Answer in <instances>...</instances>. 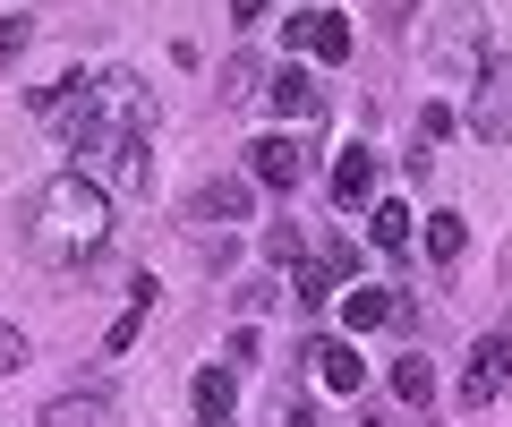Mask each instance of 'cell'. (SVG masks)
<instances>
[{"instance_id": "6da1fadb", "label": "cell", "mask_w": 512, "mask_h": 427, "mask_svg": "<svg viewBox=\"0 0 512 427\" xmlns=\"http://www.w3.org/2000/svg\"><path fill=\"white\" fill-rule=\"evenodd\" d=\"M103 240H111V197L86 171H60V180H43L35 197H26V248H35V257L69 265V257H94Z\"/></svg>"}, {"instance_id": "7a4b0ae2", "label": "cell", "mask_w": 512, "mask_h": 427, "mask_svg": "<svg viewBox=\"0 0 512 427\" xmlns=\"http://www.w3.org/2000/svg\"><path fill=\"white\" fill-rule=\"evenodd\" d=\"M188 240L197 248H214V240H231V223H248V180H205L197 197H188Z\"/></svg>"}, {"instance_id": "3957f363", "label": "cell", "mask_w": 512, "mask_h": 427, "mask_svg": "<svg viewBox=\"0 0 512 427\" xmlns=\"http://www.w3.org/2000/svg\"><path fill=\"white\" fill-rule=\"evenodd\" d=\"M470 137H487V146H504L512 137V60H478V77H470Z\"/></svg>"}, {"instance_id": "277c9868", "label": "cell", "mask_w": 512, "mask_h": 427, "mask_svg": "<svg viewBox=\"0 0 512 427\" xmlns=\"http://www.w3.org/2000/svg\"><path fill=\"white\" fill-rule=\"evenodd\" d=\"M461 393H470V410L495 402V393H512V316L495 325V334H478V368H470V385H461Z\"/></svg>"}, {"instance_id": "5b68a950", "label": "cell", "mask_w": 512, "mask_h": 427, "mask_svg": "<svg viewBox=\"0 0 512 427\" xmlns=\"http://www.w3.org/2000/svg\"><path fill=\"white\" fill-rule=\"evenodd\" d=\"M248 180L256 188H299L308 180V146H299V137H256L248 146Z\"/></svg>"}, {"instance_id": "8992f818", "label": "cell", "mask_w": 512, "mask_h": 427, "mask_svg": "<svg viewBox=\"0 0 512 427\" xmlns=\"http://www.w3.org/2000/svg\"><path fill=\"white\" fill-rule=\"evenodd\" d=\"M427 60H436V69H470V77H478V9H470V0H453V9H444Z\"/></svg>"}, {"instance_id": "52a82bcc", "label": "cell", "mask_w": 512, "mask_h": 427, "mask_svg": "<svg viewBox=\"0 0 512 427\" xmlns=\"http://www.w3.org/2000/svg\"><path fill=\"white\" fill-rule=\"evenodd\" d=\"M342 325L350 334H376V325H419V299H393V291H342Z\"/></svg>"}, {"instance_id": "ba28073f", "label": "cell", "mask_w": 512, "mask_h": 427, "mask_svg": "<svg viewBox=\"0 0 512 427\" xmlns=\"http://www.w3.org/2000/svg\"><path fill=\"white\" fill-rule=\"evenodd\" d=\"M282 35L308 43L316 60H350V43H359V35H350V18H333V9H299V18H282Z\"/></svg>"}, {"instance_id": "9c48e42d", "label": "cell", "mask_w": 512, "mask_h": 427, "mask_svg": "<svg viewBox=\"0 0 512 427\" xmlns=\"http://www.w3.org/2000/svg\"><path fill=\"white\" fill-rule=\"evenodd\" d=\"M265 103H274L282 120H316V112H325V94H316V77H308V69H274Z\"/></svg>"}, {"instance_id": "30bf717a", "label": "cell", "mask_w": 512, "mask_h": 427, "mask_svg": "<svg viewBox=\"0 0 512 427\" xmlns=\"http://www.w3.org/2000/svg\"><path fill=\"white\" fill-rule=\"evenodd\" d=\"M367 197H376V154H367V146H350L342 163H333V205H342V214H359Z\"/></svg>"}, {"instance_id": "8fae6325", "label": "cell", "mask_w": 512, "mask_h": 427, "mask_svg": "<svg viewBox=\"0 0 512 427\" xmlns=\"http://www.w3.org/2000/svg\"><path fill=\"white\" fill-rule=\"evenodd\" d=\"M43 427H120V402H111V393H60V402L43 410Z\"/></svg>"}, {"instance_id": "7c38bea8", "label": "cell", "mask_w": 512, "mask_h": 427, "mask_svg": "<svg viewBox=\"0 0 512 427\" xmlns=\"http://www.w3.org/2000/svg\"><path fill=\"white\" fill-rule=\"evenodd\" d=\"M308 359H316V376H325V393H359L367 385V359L350 351V342H308Z\"/></svg>"}, {"instance_id": "4fadbf2b", "label": "cell", "mask_w": 512, "mask_h": 427, "mask_svg": "<svg viewBox=\"0 0 512 427\" xmlns=\"http://www.w3.org/2000/svg\"><path fill=\"white\" fill-rule=\"evenodd\" d=\"M367 240H376L384 257H402V248H410V205H402V197H384L376 214H367Z\"/></svg>"}, {"instance_id": "5bb4252c", "label": "cell", "mask_w": 512, "mask_h": 427, "mask_svg": "<svg viewBox=\"0 0 512 427\" xmlns=\"http://www.w3.org/2000/svg\"><path fill=\"white\" fill-rule=\"evenodd\" d=\"M231 419V368H197V427Z\"/></svg>"}, {"instance_id": "9a60e30c", "label": "cell", "mask_w": 512, "mask_h": 427, "mask_svg": "<svg viewBox=\"0 0 512 427\" xmlns=\"http://www.w3.org/2000/svg\"><path fill=\"white\" fill-rule=\"evenodd\" d=\"M461 248H470L461 214H427V257H436V265H461Z\"/></svg>"}, {"instance_id": "2e32d148", "label": "cell", "mask_w": 512, "mask_h": 427, "mask_svg": "<svg viewBox=\"0 0 512 427\" xmlns=\"http://www.w3.org/2000/svg\"><path fill=\"white\" fill-rule=\"evenodd\" d=\"M256 94H265V69H256L248 52H239V60H222V103H256Z\"/></svg>"}, {"instance_id": "e0dca14e", "label": "cell", "mask_w": 512, "mask_h": 427, "mask_svg": "<svg viewBox=\"0 0 512 427\" xmlns=\"http://www.w3.org/2000/svg\"><path fill=\"white\" fill-rule=\"evenodd\" d=\"M393 393L402 402H436V368L427 359H393Z\"/></svg>"}, {"instance_id": "ac0fdd59", "label": "cell", "mask_w": 512, "mask_h": 427, "mask_svg": "<svg viewBox=\"0 0 512 427\" xmlns=\"http://www.w3.org/2000/svg\"><path fill=\"white\" fill-rule=\"evenodd\" d=\"M265 257H274V265H299V223H274V231H265Z\"/></svg>"}, {"instance_id": "d6986e66", "label": "cell", "mask_w": 512, "mask_h": 427, "mask_svg": "<svg viewBox=\"0 0 512 427\" xmlns=\"http://www.w3.org/2000/svg\"><path fill=\"white\" fill-rule=\"evenodd\" d=\"M26 43H35V26H26V18H0V60H18Z\"/></svg>"}, {"instance_id": "ffe728a7", "label": "cell", "mask_w": 512, "mask_h": 427, "mask_svg": "<svg viewBox=\"0 0 512 427\" xmlns=\"http://www.w3.org/2000/svg\"><path fill=\"white\" fill-rule=\"evenodd\" d=\"M9 368H26V334H18V325H0V376H9Z\"/></svg>"}, {"instance_id": "44dd1931", "label": "cell", "mask_w": 512, "mask_h": 427, "mask_svg": "<svg viewBox=\"0 0 512 427\" xmlns=\"http://www.w3.org/2000/svg\"><path fill=\"white\" fill-rule=\"evenodd\" d=\"M444 129H453V112H444V103H427V112H419V146H436Z\"/></svg>"}, {"instance_id": "7402d4cb", "label": "cell", "mask_w": 512, "mask_h": 427, "mask_svg": "<svg viewBox=\"0 0 512 427\" xmlns=\"http://www.w3.org/2000/svg\"><path fill=\"white\" fill-rule=\"evenodd\" d=\"M231 18H239V26H256V18H265V0H231Z\"/></svg>"}, {"instance_id": "603a6c76", "label": "cell", "mask_w": 512, "mask_h": 427, "mask_svg": "<svg viewBox=\"0 0 512 427\" xmlns=\"http://www.w3.org/2000/svg\"><path fill=\"white\" fill-rule=\"evenodd\" d=\"M282 427H316V410H282Z\"/></svg>"}, {"instance_id": "cb8c5ba5", "label": "cell", "mask_w": 512, "mask_h": 427, "mask_svg": "<svg viewBox=\"0 0 512 427\" xmlns=\"http://www.w3.org/2000/svg\"><path fill=\"white\" fill-rule=\"evenodd\" d=\"M359 427H384V419H367V410H359Z\"/></svg>"}, {"instance_id": "d4e9b609", "label": "cell", "mask_w": 512, "mask_h": 427, "mask_svg": "<svg viewBox=\"0 0 512 427\" xmlns=\"http://www.w3.org/2000/svg\"><path fill=\"white\" fill-rule=\"evenodd\" d=\"M214 427H231V419H214Z\"/></svg>"}]
</instances>
